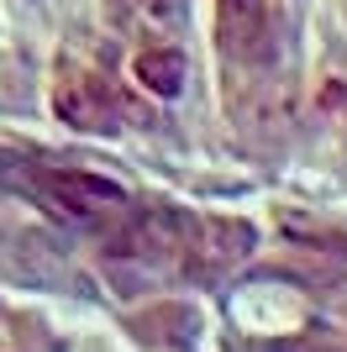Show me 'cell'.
<instances>
[{
    "mask_svg": "<svg viewBox=\"0 0 347 352\" xmlns=\"http://www.w3.org/2000/svg\"><path fill=\"white\" fill-rule=\"evenodd\" d=\"M263 32H269V11L263 0H216V47L221 58H253L263 47Z\"/></svg>",
    "mask_w": 347,
    "mask_h": 352,
    "instance_id": "8992f818",
    "label": "cell"
},
{
    "mask_svg": "<svg viewBox=\"0 0 347 352\" xmlns=\"http://www.w3.org/2000/svg\"><path fill=\"white\" fill-rule=\"evenodd\" d=\"M132 331L147 337V342H174V347H185V342L200 331V321H195L189 305H158V310H147V316H137Z\"/></svg>",
    "mask_w": 347,
    "mask_h": 352,
    "instance_id": "ba28073f",
    "label": "cell"
},
{
    "mask_svg": "<svg viewBox=\"0 0 347 352\" xmlns=\"http://www.w3.org/2000/svg\"><path fill=\"white\" fill-rule=\"evenodd\" d=\"M189 236H195V226H189L179 210H143L137 221L121 226V242H116V248L127 252V258L163 263L174 252H189Z\"/></svg>",
    "mask_w": 347,
    "mask_h": 352,
    "instance_id": "5b68a950",
    "label": "cell"
},
{
    "mask_svg": "<svg viewBox=\"0 0 347 352\" xmlns=\"http://www.w3.org/2000/svg\"><path fill=\"white\" fill-rule=\"evenodd\" d=\"M253 226L247 221H237V216H211V221H200L195 226V236H189V274L195 279H211V274H221V268H231V263H242L247 252H253Z\"/></svg>",
    "mask_w": 347,
    "mask_h": 352,
    "instance_id": "277c9868",
    "label": "cell"
},
{
    "mask_svg": "<svg viewBox=\"0 0 347 352\" xmlns=\"http://www.w3.org/2000/svg\"><path fill=\"white\" fill-rule=\"evenodd\" d=\"M0 352H27V342H21V321H16L6 305H0Z\"/></svg>",
    "mask_w": 347,
    "mask_h": 352,
    "instance_id": "9c48e42d",
    "label": "cell"
},
{
    "mask_svg": "<svg viewBox=\"0 0 347 352\" xmlns=\"http://www.w3.org/2000/svg\"><path fill=\"white\" fill-rule=\"evenodd\" d=\"M231 326L253 342H295L311 326V294L295 289L289 279L263 274L231 294Z\"/></svg>",
    "mask_w": 347,
    "mask_h": 352,
    "instance_id": "6da1fadb",
    "label": "cell"
},
{
    "mask_svg": "<svg viewBox=\"0 0 347 352\" xmlns=\"http://www.w3.org/2000/svg\"><path fill=\"white\" fill-rule=\"evenodd\" d=\"M53 105H58V116L69 121V126H79V132H121V121H137V126L153 121L143 105H132L121 89L105 85L101 74H79V69L58 74Z\"/></svg>",
    "mask_w": 347,
    "mask_h": 352,
    "instance_id": "7a4b0ae2",
    "label": "cell"
},
{
    "mask_svg": "<svg viewBox=\"0 0 347 352\" xmlns=\"http://www.w3.org/2000/svg\"><path fill=\"white\" fill-rule=\"evenodd\" d=\"M37 195L69 221H85V226H111V221H121V226H127V195L101 174L43 168V174H37Z\"/></svg>",
    "mask_w": 347,
    "mask_h": 352,
    "instance_id": "3957f363",
    "label": "cell"
},
{
    "mask_svg": "<svg viewBox=\"0 0 347 352\" xmlns=\"http://www.w3.org/2000/svg\"><path fill=\"white\" fill-rule=\"evenodd\" d=\"M132 74H137V85H147L153 95L174 100V95L185 89V79H189V63H185V53H179V47L158 43V47H143V53L132 58Z\"/></svg>",
    "mask_w": 347,
    "mask_h": 352,
    "instance_id": "52a82bcc",
    "label": "cell"
}]
</instances>
